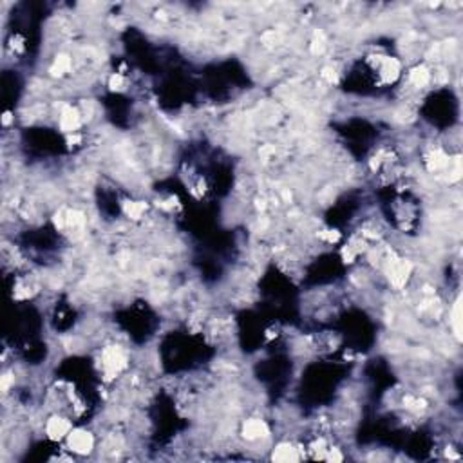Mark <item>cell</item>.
<instances>
[{
	"mask_svg": "<svg viewBox=\"0 0 463 463\" xmlns=\"http://www.w3.org/2000/svg\"><path fill=\"white\" fill-rule=\"evenodd\" d=\"M67 449L78 456H89L96 449L95 435L85 427H73L66 438Z\"/></svg>",
	"mask_w": 463,
	"mask_h": 463,
	"instance_id": "6da1fadb",
	"label": "cell"
},
{
	"mask_svg": "<svg viewBox=\"0 0 463 463\" xmlns=\"http://www.w3.org/2000/svg\"><path fill=\"white\" fill-rule=\"evenodd\" d=\"M42 429H43V435H46V438H49L51 442H66L67 435L71 432L73 424L69 422V418H67V416L60 415V412H53L48 420L43 422Z\"/></svg>",
	"mask_w": 463,
	"mask_h": 463,
	"instance_id": "7a4b0ae2",
	"label": "cell"
},
{
	"mask_svg": "<svg viewBox=\"0 0 463 463\" xmlns=\"http://www.w3.org/2000/svg\"><path fill=\"white\" fill-rule=\"evenodd\" d=\"M301 449H297V445L291 444V442H281L274 447V452H271V459H277V462H291V459H301L303 458V452H298Z\"/></svg>",
	"mask_w": 463,
	"mask_h": 463,
	"instance_id": "3957f363",
	"label": "cell"
}]
</instances>
